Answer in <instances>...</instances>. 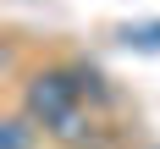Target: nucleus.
I'll return each mask as SVG.
<instances>
[{"label":"nucleus","instance_id":"obj_3","mask_svg":"<svg viewBox=\"0 0 160 149\" xmlns=\"http://www.w3.org/2000/svg\"><path fill=\"white\" fill-rule=\"evenodd\" d=\"M6 149H28V122H6Z\"/></svg>","mask_w":160,"mask_h":149},{"label":"nucleus","instance_id":"obj_2","mask_svg":"<svg viewBox=\"0 0 160 149\" xmlns=\"http://www.w3.org/2000/svg\"><path fill=\"white\" fill-rule=\"evenodd\" d=\"M127 44H144V50H160V22H149V28H127Z\"/></svg>","mask_w":160,"mask_h":149},{"label":"nucleus","instance_id":"obj_1","mask_svg":"<svg viewBox=\"0 0 160 149\" xmlns=\"http://www.w3.org/2000/svg\"><path fill=\"white\" fill-rule=\"evenodd\" d=\"M72 99H78V88H72V77L66 72H39V77L28 83V111L44 122V127H55L61 138H78L83 122L78 111H72Z\"/></svg>","mask_w":160,"mask_h":149}]
</instances>
